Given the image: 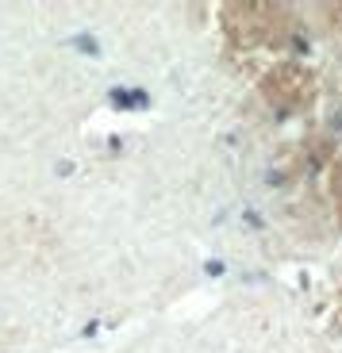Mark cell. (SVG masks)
Returning <instances> with one entry per match:
<instances>
[]
</instances>
